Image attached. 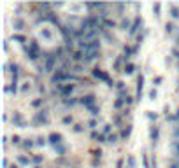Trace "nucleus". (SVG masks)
<instances>
[{
    "instance_id": "nucleus-1",
    "label": "nucleus",
    "mask_w": 179,
    "mask_h": 168,
    "mask_svg": "<svg viewBox=\"0 0 179 168\" xmlns=\"http://www.w3.org/2000/svg\"><path fill=\"white\" fill-rule=\"evenodd\" d=\"M23 49H25V54H27V58L30 60V62H39V60H42V54H44V51L40 49L39 42L33 39H30L27 42V44L23 46Z\"/></svg>"
},
{
    "instance_id": "nucleus-2",
    "label": "nucleus",
    "mask_w": 179,
    "mask_h": 168,
    "mask_svg": "<svg viewBox=\"0 0 179 168\" xmlns=\"http://www.w3.org/2000/svg\"><path fill=\"white\" fill-rule=\"evenodd\" d=\"M91 75H93L95 79H99V81H102V82H105L109 88H114V84H116L114 81L111 79V75H109L105 70H102V68H93V70H91Z\"/></svg>"
},
{
    "instance_id": "nucleus-3",
    "label": "nucleus",
    "mask_w": 179,
    "mask_h": 168,
    "mask_svg": "<svg viewBox=\"0 0 179 168\" xmlns=\"http://www.w3.org/2000/svg\"><path fill=\"white\" fill-rule=\"evenodd\" d=\"M74 89H76V84H70V82L58 84V86H56V93H58V96L63 100V98H70L72 93H74Z\"/></svg>"
},
{
    "instance_id": "nucleus-4",
    "label": "nucleus",
    "mask_w": 179,
    "mask_h": 168,
    "mask_svg": "<svg viewBox=\"0 0 179 168\" xmlns=\"http://www.w3.org/2000/svg\"><path fill=\"white\" fill-rule=\"evenodd\" d=\"M79 103L84 105L90 111V109H93L95 103H97V96H95L93 93H86V95H83V96H79Z\"/></svg>"
},
{
    "instance_id": "nucleus-5",
    "label": "nucleus",
    "mask_w": 179,
    "mask_h": 168,
    "mask_svg": "<svg viewBox=\"0 0 179 168\" xmlns=\"http://www.w3.org/2000/svg\"><path fill=\"white\" fill-rule=\"evenodd\" d=\"M32 123H33V124H48V123H49V119H48V111H42V109L37 111Z\"/></svg>"
},
{
    "instance_id": "nucleus-6",
    "label": "nucleus",
    "mask_w": 179,
    "mask_h": 168,
    "mask_svg": "<svg viewBox=\"0 0 179 168\" xmlns=\"http://www.w3.org/2000/svg\"><path fill=\"white\" fill-rule=\"evenodd\" d=\"M141 28H142V19H141V18H135L134 23H132V28L128 30V35H130V37L137 35V33L141 32Z\"/></svg>"
},
{
    "instance_id": "nucleus-7",
    "label": "nucleus",
    "mask_w": 179,
    "mask_h": 168,
    "mask_svg": "<svg viewBox=\"0 0 179 168\" xmlns=\"http://www.w3.org/2000/svg\"><path fill=\"white\" fill-rule=\"evenodd\" d=\"M48 140H49V144H51L53 147L63 146V137L60 135V133H51L49 137H48Z\"/></svg>"
},
{
    "instance_id": "nucleus-8",
    "label": "nucleus",
    "mask_w": 179,
    "mask_h": 168,
    "mask_svg": "<svg viewBox=\"0 0 179 168\" xmlns=\"http://www.w3.org/2000/svg\"><path fill=\"white\" fill-rule=\"evenodd\" d=\"M40 33V37L44 40H48V42H53L54 40V33H53V28H49V27H46V28H42V30L39 32Z\"/></svg>"
},
{
    "instance_id": "nucleus-9",
    "label": "nucleus",
    "mask_w": 179,
    "mask_h": 168,
    "mask_svg": "<svg viewBox=\"0 0 179 168\" xmlns=\"http://www.w3.org/2000/svg\"><path fill=\"white\" fill-rule=\"evenodd\" d=\"M137 49H139V44H135V46H126V47L123 49V56H125L126 60H130V58H132L135 53H137Z\"/></svg>"
},
{
    "instance_id": "nucleus-10",
    "label": "nucleus",
    "mask_w": 179,
    "mask_h": 168,
    "mask_svg": "<svg viewBox=\"0 0 179 168\" xmlns=\"http://www.w3.org/2000/svg\"><path fill=\"white\" fill-rule=\"evenodd\" d=\"M13 123H14V126H19V128H25V126H27V121H25V117H23L19 112H14Z\"/></svg>"
},
{
    "instance_id": "nucleus-11",
    "label": "nucleus",
    "mask_w": 179,
    "mask_h": 168,
    "mask_svg": "<svg viewBox=\"0 0 179 168\" xmlns=\"http://www.w3.org/2000/svg\"><path fill=\"white\" fill-rule=\"evenodd\" d=\"M16 161H18L21 166H30L32 165V158H28V156H25V154H18Z\"/></svg>"
},
{
    "instance_id": "nucleus-12",
    "label": "nucleus",
    "mask_w": 179,
    "mask_h": 168,
    "mask_svg": "<svg viewBox=\"0 0 179 168\" xmlns=\"http://www.w3.org/2000/svg\"><path fill=\"white\" fill-rule=\"evenodd\" d=\"M35 146H37V144L33 142V138H23V144H21V147H23V149L32 151V149H33Z\"/></svg>"
},
{
    "instance_id": "nucleus-13",
    "label": "nucleus",
    "mask_w": 179,
    "mask_h": 168,
    "mask_svg": "<svg viewBox=\"0 0 179 168\" xmlns=\"http://www.w3.org/2000/svg\"><path fill=\"white\" fill-rule=\"evenodd\" d=\"M13 40H16V42H19L21 46H25L30 39H27V35H23V33H14V35H13Z\"/></svg>"
},
{
    "instance_id": "nucleus-14",
    "label": "nucleus",
    "mask_w": 179,
    "mask_h": 168,
    "mask_svg": "<svg viewBox=\"0 0 179 168\" xmlns=\"http://www.w3.org/2000/svg\"><path fill=\"white\" fill-rule=\"evenodd\" d=\"M62 102H63V105H67V107H74V105H77V103H79V98L70 96V98H63Z\"/></svg>"
},
{
    "instance_id": "nucleus-15",
    "label": "nucleus",
    "mask_w": 179,
    "mask_h": 168,
    "mask_svg": "<svg viewBox=\"0 0 179 168\" xmlns=\"http://www.w3.org/2000/svg\"><path fill=\"white\" fill-rule=\"evenodd\" d=\"M13 27H14V30L21 32L23 28H25V21H23L21 18H14V23H13Z\"/></svg>"
},
{
    "instance_id": "nucleus-16",
    "label": "nucleus",
    "mask_w": 179,
    "mask_h": 168,
    "mask_svg": "<svg viewBox=\"0 0 179 168\" xmlns=\"http://www.w3.org/2000/svg\"><path fill=\"white\" fill-rule=\"evenodd\" d=\"M62 123L65 124V126H69V128H72V126H74V117H72L70 114H67V116H63V119H62Z\"/></svg>"
},
{
    "instance_id": "nucleus-17",
    "label": "nucleus",
    "mask_w": 179,
    "mask_h": 168,
    "mask_svg": "<svg viewBox=\"0 0 179 168\" xmlns=\"http://www.w3.org/2000/svg\"><path fill=\"white\" fill-rule=\"evenodd\" d=\"M130 137V126H121V133H120V140H125V138Z\"/></svg>"
},
{
    "instance_id": "nucleus-18",
    "label": "nucleus",
    "mask_w": 179,
    "mask_h": 168,
    "mask_svg": "<svg viewBox=\"0 0 179 168\" xmlns=\"http://www.w3.org/2000/svg\"><path fill=\"white\" fill-rule=\"evenodd\" d=\"M134 72H135V65H134V63H126V65H125V68H123V74H126V75H132V74H134Z\"/></svg>"
},
{
    "instance_id": "nucleus-19",
    "label": "nucleus",
    "mask_w": 179,
    "mask_h": 168,
    "mask_svg": "<svg viewBox=\"0 0 179 168\" xmlns=\"http://www.w3.org/2000/svg\"><path fill=\"white\" fill-rule=\"evenodd\" d=\"M149 135H151V142H153V144H156V142H158V128H156V126H151Z\"/></svg>"
},
{
    "instance_id": "nucleus-20",
    "label": "nucleus",
    "mask_w": 179,
    "mask_h": 168,
    "mask_svg": "<svg viewBox=\"0 0 179 168\" xmlns=\"http://www.w3.org/2000/svg\"><path fill=\"white\" fill-rule=\"evenodd\" d=\"M42 163H44V158H42V156H39V154L32 156V165H35V166H39V165H42Z\"/></svg>"
},
{
    "instance_id": "nucleus-21",
    "label": "nucleus",
    "mask_w": 179,
    "mask_h": 168,
    "mask_svg": "<svg viewBox=\"0 0 179 168\" xmlns=\"http://www.w3.org/2000/svg\"><path fill=\"white\" fill-rule=\"evenodd\" d=\"M170 16H172V19L179 18V7L177 5H170Z\"/></svg>"
},
{
    "instance_id": "nucleus-22",
    "label": "nucleus",
    "mask_w": 179,
    "mask_h": 168,
    "mask_svg": "<svg viewBox=\"0 0 179 168\" xmlns=\"http://www.w3.org/2000/svg\"><path fill=\"white\" fill-rule=\"evenodd\" d=\"M44 105V98H35L33 102H32V107L33 109H39V107H42Z\"/></svg>"
},
{
    "instance_id": "nucleus-23",
    "label": "nucleus",
    "mask_w": 179,
    "mask_h": 168,
    "mask_svg": "<svg viewBox=\"0 0 179 168\" xmlns=\"http://www.w3.org/2000/svg\"><path fill=\"white\" fill-rule=\"evenodd\" d=\"M174 28H176L174 23H167V25H165V32L169 33V35H172V33H174Z\"/></svg>"
},
{
    "instance_id": "nucleus-24",
    "label": "nucleus",
    "mask_w": 179,
    "mask_h": 168,
    "mask_svg": "<svg viewBox=\"0 0 179 168\" xmlns=\"http://www.w3.org/2000/svg\"><path fill=\"white\" fill-rule=\"evenodd\" d=\"M118 140H120V137H118L116 133H111V135L107 137V142H109V144H116Z\"/></svg>"
},
{
    "instance_id": "nucleus-25",
    "label": "nucleus",
    "mask_w": 179,
    "mask_h": 168,
    "mask_svg": "<svg viewBox=\"0 0 179 168\" xmlns=\"http://www.w3.org/2000/svg\"><path fill=\"white\" fill-rule=\"evenodd\" d=\"M72 131L74 133H83L84 131V126H83V124H74V126H72Z\"/></svg>"
},
{
    "instance_id": "nucleus-26",
    "label": "nucleus",
    "mask_w": 179,
    "mask_h": 168,
    "mask_svg": "<svg viewBox=\"0 0 179 168\" xmlns=\"http://www.w3.org/2000/svg\"><path fill=\"white\" fill-rule=\"evenodd\" d=\"M11 140H13V144H14V146H21V144H23V138L21 137H19V135H13V138H11Z\"/></svg>"
},
{
    "instance_id": "nucleus-27",
    "label": "nucleus",
    "mask_w": 179,
    "mask_h": 168,
    "mask_svg": "<svg viewBox=\"0 0 179 168\" xmlns=\"http://www.w3.org/2000/svg\"><path fill=\"white\" fill-rule=\"evenodd\" d=\"M97 126H99V121H97V119H90L88 121V128L90 130H93V131H95V128H97Z\"/></svg>"
},
{
    "instance_id": "nucleus-28",
    "label": "nucleus",
    "mask_w": 179,
    "mask_h": 168,
    "mask_svg": "<svg viewBox=\"0 0 179 168\" xmlns=\"http://www.w3.org/2000/svg\"><path fill=\"white\" fill-rule=\"evenodd\" d=\"M30 82H23V86H21V93H27V91H30Z\"/></svg>"
},
{
    "instance_id": "nucleus-29",
    "label": "nucleus",
    "mask_w": 179,
    "mask_h": 168,
    "mask_svg": "<svg viewBox=\"0 0 179 168\" xmlns=\"http://www.w3.org/2000/svg\"><path fill=\"white\" fill-rule=\"evenodd\" d=\"M93 158H95V161H97V159L100 161V159H102V151H100V149H97V151L93 152Z\"/></svg>"
},
{
    "instance_id": "nucleus-30",
    "label": "nucleus",
    "mask_w": 179,
    "mask_h": 168,
    "mask_svg": "<svg viewBox=\"0 0 179 168\" xmlns=\"http://www.w3.org/2000/svg\"><path fill=\"white\" fill-rule=\"evenodd\" d=\"M35 144H37V146H40V147H44L46 146V138H42V137H39V138H35Z\"/></svg>"
},
{
    "instance_id": "nucleus-31",
    "label": "nucleus",
    "mask_w": 179,
    "mask_h": 168,
    "mask_svg": "<svg viewBox=\"0 0 179 168\" xmlns=\"http://www.w3.org/2000/svg\"><path fill=\"white\" fill-rule=\"evenodd\" d=\"M9 168H19V166H18V165H13V166H9Z\"/></svg>"
},
{
    "instance_id": "nucleus-32",
    "label": "nucleus",
    "mask_w": 179,
    "mask_h": 168,
    "mask_svg": "<svg viewBox=\"0 0 179 168\" xmlns=\"http://www.w3.org/2000/svg\"><path fill=\"white\" fill-rule=\"evenodd\" d=\"M33 168H40V166H33Z\"/></svg>"
}]
</instances>
